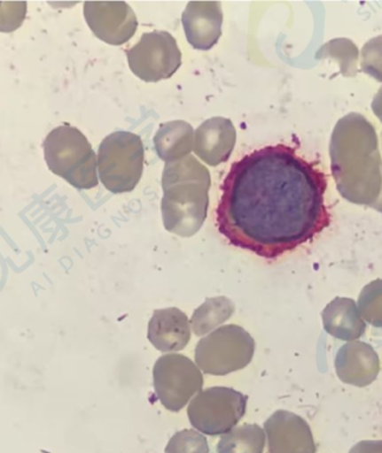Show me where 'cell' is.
I'll return each instance as SVG.
<instances>
[{"label":"cell","instance_id":"7a4b0ae2","mask_svg":"<svg viewBox=\"0 0 382 453\" xmlns=\"http://www.w3.org/2000/svg\"><path fill=\"white\" fill-rule=\"evenodd\" d=\"M210 173L194 156L170 162L162 173L163 226L180 237L199 232L207 217Z\"/></svg>","mask_w":382,"mask_h":453},{"label":"cell","instance_id":"7c38bea8","mask_svg":"<svg viewBox=\"0 0 382 453\" xmlns=\"http://www.w3.org/2000/svg\"><path fill=\"white\" fill-rule=\"evenodd\" d=\"M194 129L187 122L162 124L153 139L158 156L167 164L184 159L194 149Z\"/></svg>","mask_w":382,"mask_h":453},{"label":"cell","instance_id":"2e32d148","mask_svg":"<svg viewBox=\"0 0 382 453\" xmlns=\"http://www.w3.org/2000/svg\"><path fill=\"white\" fill-rule=\"evenodd\" d=\"M209 444L199 431L186 429L178 431L167 444L165 453H209Z\"/></svg>","mask_w":382,"mask_h":453},{"label":"cell","instance_id":"8fae6325","mask_svg":"<svg viewBox=\"0 0 382 453\" xmlns=\"http://www.w3.org/2000/svg\"><path fill=\"white\" fill-rule=\"evenodd\" d=\"M101 16L90 21L96 35L111 45H122L131 40L138 20L131 7L124 2L96 3Z\"/></svg>","mask_w":382,"mask_h":453},{"label":"cell","instance_id":"5b68a950","mask_svg":"<svg viewBox=\"0 0 382 453\" xmlns=\"http://www.w3.org/2000/svg\"><path fill=\"white\" fill-rule=\"evenodd\" d=\"M248 396L235 388L201 390L188 405L189 422L200 434L218 437L233 430L246 413Z\"/></svg>","mask_w":382,"mask_h":453},{"label":"cell","instance_id":"9c48e42d","mask_svg":"<svg viewBox=\"0 0 382 453\" xmlns=\"http://www.w3.org/2000/svg\"><path fill=\"white\" fill-rule=\"evenodd\" d=\"M194 151L205 164L217 166L229 161L236 143V130L230 119L213 118L195 132Z\"/></svg>","mask_w":382,"mask_h":453},{"label":"cell","instance_id":"8992f818","mask_svg":"<svg viewBox=\"0 0 382 453\" xmlns=\"http://www.w3.org/2000/svg\"><path fill=\"white\" fill-rule=\"evenodd\" d=\"M153 387L159 401L170 412H179L201 391L204 376L199 367L182 354H167L153 366Z\"/></svg>","mask_w":382,"mask_h":453},{"label":"cell","instance_id":"ba28073f","mask_svg":"<svg viewBox=\"0 0 382 453\" xmlns=\"http://www.w3.org/2000/svg\"><path fill=\"white\" fill-rule=\"evenodd\" d=\"M182 21L189 44L199 50H212L222 36L220 2H189Z\"/></svg>","mask_w":382,"mask_h":453},{"label":"cell","instance_id":"277c9868","mask_svg":"<svg viewBox=\"0 0 382 453\" xmlns=\"http://www.w3.org/2000/svg\"><path fill=\"white\" fill-rule=\"evenodd\" d=\"M255 341L242 326L225 325L203 337L195 349L196 365L203 373L224 376L245 369L254 357Z\"/></svg>","mask_w":382,"mask_h":453},{"label":"cell","instance_id":"4fadbf2b","mask_svg":"<svg viewBox=\"0 0 382 453\" xmlns=\"http://www.w3.org/2000/svg\"><path fill=\"white\" fill-rule=\"evenodd\" d=\"M269 453H300L298 434L302 433L298 418L289 412L277 411L264 423Z\"/></svg>","mask_w":382,"mask_h":453},{"label":"cell","instance_id":"6da1fadb","mask_svg":"<svg viewBox=\"0 0 382 453\" xmlns=\"http://www.w3.org/2000/svg\"><path fill=\"white\" fill-rule=\"evenodd\" d=\"M328 177L286 144L254 150L222 183L217 228L230 245L260 257L291 253L331 225Z\"/></svg>","mask_w":382,"mask_h":453},{"label":"cell","instance_id":"5bb4252c","mask_svg":"<svg viewBox=\"0 0 382 453\" xmlns=\"http://www.w3.org/2000/svg\"><path fill=\"white\" fill-rule=\"evenodd\" d=\"M234 303L225 296L206 299L203 305L194 311L191 319V327L197 336H204L225 323L233 316Z\"/></svg>","mask_w":382,"mask_h":453},{"label":"cell","instance_id":"30bf717a","mask_svg":"<svg viewBox=\"0 0 382 453\" xmlns=\"http://www.w3.org/2000/svg\"><path fill=\"white\" fill-rule=\"evenodd\" d=\"M191 327L187 315L177 307L153 311L148 325V340L162 353L178 352L191 341Z\"/></svg>","mask_w":382,"mask_h":453},{"label":"cell","instance_id":"3957f363","mask_svg":"<svg viewBox=\"0 0 382 453\" xmlns=\"http://www.w3.org/2000/svg\"><path fill=\"white\" fill-rule=\"evenodd\" d=\"M143 140L131 132L107 135L98 149V170L103 185L113 194L136 189L144 173Z\"/></svg>","mask_w":382,"mask_h":453},{"label":"cell","instance_id":"9a60e30c","mask_svg":"<svg viewBox=\"0 0 382 453\" xmlns=\"http://www.w3.org/2000/svg\"><path fill=\"white\" fill-rule=\"evenodd\" d=\"M265 431L259 425H243L222 435L217 453H263Z\"/></svg>","mask_w":382,"mask_h":453},{"label":"cell","instance_id":"52a82bcc","mask_svg":"<svg viewBox=\"0 0 382 453\" xmlns=\"http://www.w3.org/2000/svg\"><path fill=\"white\" fill-rule=\"evenodd\" d=\"M127 58L133 74L147 83L170 79L183 63L177 41L168 32L144 33Z\"/></svg>","mask_w":382,"mask_h":453}]
</instances>
